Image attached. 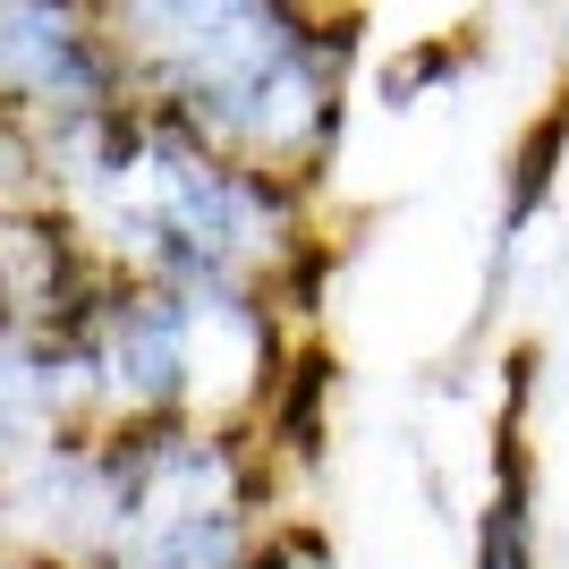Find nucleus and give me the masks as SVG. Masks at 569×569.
Returning <instances> with one entry per match:
<instances>
[{
    "label": "nucleus",
    "instance_id": "obj_6",
    "mask_svg": "<svg viewBox=\"0 0 569 569\" xmlns=\"http://www.w3.org/2000/svg\"><path fill=\"white\" fill-rule=\"evenodd\" d=\"M510 408H501V442H493V493L476 510L468 536V569H545L536 561V459L519 442V408H527V375H536V349H510Z\"/></svg>",
    "mask_w": 569,
    "mask_h": 569
},
{
    "label": "nucleus",
    "instance_id": "obj_9",
    "mask_svg": "<svg viewBox=\"0 0 569 569\" xmlns=\"http://www.w3.org/2000/svg\"><path fill=\"white\" fill-rule=\"evenodd\" d=\"M468 60V43H426V51H408V69L382 77V94H391V111H408V102L426 94V86H442V77Z\"/></svg>",
    "mask_w": 569,
    "mask_h": 569
},
{
    "label": "nucleus",
    "instance_id": "obj_10",
    "mask_svg": "<svg viewBox=\"0 0 569 569\" xmlns=\"http://www.w3.org/2000/svg\"><path fill=\"white\" fill-rule=\"evenodd\" d=\"M247 569H332V545H323L315 527H272Z\"/></svg>",
    "mask_w": 569,
    "mask_h": 569
},
{
    "label": "nucleus",
    "instance_id": "obj_4",
    "mask_svg": "<svg viewBox=\"0 0 569 569\" xmlns=\"http://www.w3.org/2000/svg\"><path fill=\"white\" fill-rule=\"evenodd\" d=\"M128 102V60L102 34V9L0 0V111L9 119H77Z\"/></svg>",
    "mask_w": 569,
    "mask_h": 569
},
{
    "label": "nucleus",
    "instance_id": "obj_3",
    "mask_svg": "<svg viewBox=\"0 0 569 569\" xmlns=\"http://www.w3.org/2000/svg\"><path fill=\"white\" fill-rule=\"evenodd\" d=\"M119 545V485L102 433H60L0 468V552L18 569H102Z\"/></svg>",
    "mask_w": 569,
    "mask_h": 569
},
{
    "label": "nucleus",
    "instance_id": "obj_2",
    "mask_svg": "<svg viewBox=\"0 0 569 569\" xmlns=\"http://www.w3.org/2000/svg\"><path fill=\"white\" fill-rule=\"evenodd\" d=\"M119 545L102 569H247L256 561V493L263 468L238 426L170 417V426H111Z\"/></svg>",
    "mask_w": 569,
    "mask_h": 569
},
{
    "label": "nucleus",
    "instance_id": "obj_5",
    "mask_svg": "<svg viewBox=\"0 0 569 569\" xmlns=\"http://www.w3.org/2000/svg\"><path fill=\"white\" fill-rule=\"evenodd\" d=\"M86 400V366L60 332H18V323H0V468H18L34 459L43 442L77 433L69 417Z\"/></svg>",
    "mask_w": 569,
    "mask_h": 569
},
{
    "label": "nucleus",
    "instance_id": "obj_8",
    "mask_svg": "<svg viewBox=\"0 0 569 569\" xmlns=\"http://www.w3.org/2000/svg\"><path fill=\"white\" fill-rule=\"evenodd\" d=\"M332 349H298L263 400V442H281L289 459H315L323 451V400H332Z\"/></svg>",
    "mask_w": 569,
    "mask_h": 569
},
{
    "label": "nucleus",
    "instance_id": "obj_1",
    "mask_svg": "<svg viewBox=\"0 0 569 569\" xmlns=\"http://www.w3.org/2000/svg\"><path fill=\"white\" fill-rule=\"evenodd\" d=\"M153 111L272 179H307L340 144V69L357 18H315L289 0H128L102 9Z\"/></svg>",
    "mask_w": 569,
    "mask_h": 569
},
{
    "label": "nucleus",
    "instance_id": "obj_7",
    "mask_svg": "<svg viewBox=\"0 0 569 569\" xmlns=\"http://www.w3.org/2000/svg\"><path fill=\"white\" fill-rule=\"evenodd\" d=\"M561 162H569V94L552 102L536 128L519 137V153H510V170H501V221H493V272H510L527 247V230H536V213L552 204V188H561Z\"/></svg>",
    "mask_w": 569,
    "mask_h": 569
}]
</instances>
